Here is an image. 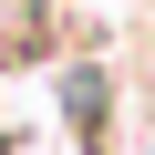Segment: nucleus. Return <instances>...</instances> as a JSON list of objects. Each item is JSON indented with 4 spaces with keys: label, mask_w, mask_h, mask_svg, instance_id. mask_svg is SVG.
Returning a JSON list of instances; mask_svg holds the SVG:
<instances>
[{
    "label": "nucleus",
    "mask_w": 155,
    "mask_h": 155,
    "mask_svg": "<svg viewBox=\"0 0 155 155\" xmlns=\"http://www.w3.org/2000/svg\"><path fill=\"white\" fill-rule=\"evenodd\" d=\"M41 41H52V0H0V72L41 62Z\"/></svg>",
    "instance_id": "nucleus-1"
}]
</instances>
